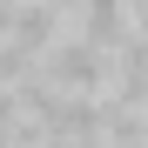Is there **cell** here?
Listing matches in <instances>:
<instances>
[{
    "instance_id": "6da1fadb",
    "label": "cell",
    "mask_w": 148,
    "mask_h": 148,
    "mask_svg": "<svg viewBox=\"0 0 148 148\" xmlns=\"http://www.w3.org/2000/svg\"><path fill=\"white\" fill-rule=\"evenodd\" d=\"M40 74H47L61 94H94V101H101L114 67H108V54H101V47H88V40H67V34H61V40L40 54Z\"/></svg>"
},
{
    "instance_id": "7a4b0ae2",
    "label": "cell",
    "mask_w": 148,
    "mask_h": 148,
    "mask_svg": "<svg viewBox=\"0 0 148 148\" xmlns=\"http://www.w3.org/2000/svg\"><path fill=\"white\" fill-rule=\"evenodd\" d=\"M81 20H88L81 40H88V47H101V54L128 40V0H81Z\"/></svg>"
}]
</instances>
